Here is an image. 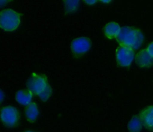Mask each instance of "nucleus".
<instances>
[{
  "instance_id": "obj_1",
  "label": "nucleus",
  "mask_w": 153,
  "mask_h": 132,
  "mask_svg": "<svg viewBox=\"0 0 153 132\" xmlns=\"http://www.w3.org/2000/svg\"><path fill=\"white\" fill-rule=\"evenodd\" d=\"M117 40L122 46H128L131 49L137 50L141 46L144 40L143 33L138 29L128 26L121 28Z\"/></svg>"
},
{
  "instance_id": "obj_2",
  "label": "nucleus",
  "mask_w": 153,
  "mask_h": 132,
  "mask_svg": "<svg viewBox=\"0 0 153 132\" xmlns=\"http://www.w3.org/2000/svg\"><path fill=\"white\" fill-rule=\"evenodd\" d=\"M19 25V15L11 9L2 10L0 15V26L6 31H13Z\"/></svg>"
},
{
  "instance_id": "obj_3",
  "label": "nucleus",
  "mask_w": 153,
  "mask_h": 132,
  "mask_svg": "<svg viewBox=\"0 0 153 132\" xmlns=\"http://www.w3.org/2000/svg\"><path fill=\"white\" fill-rule=\"evenodd\" d=\"M48 86L47 80L43 76L32 74L27 80V87L28 90L34 94H39L46 88Z\"/></svg>"
},
{
  "instance_id": "obj_4",
  "label": "nucleus",
  "mask_w": 153,
  "mask_h": 132,
  "mask_svg": "<svg viewBox=\"0 0 153 132\" xmlns=\"http://www.w3.org/2000/svg\"><path fill=\"white\" fill-rule=\"evenodd\" d=\"M134 58V52L131 48L120 46L117 50V61L122 67H128Z\"/></svg>"
},
{
  "instance_id": "obj_5",
  "label": "nucleus",
  "mask_w": 153,
  "mask_h": 132,
  "mask_svg": "<svg viewBox=\"0 0 153 132\" xmlns=\"http://www.w3.org/2000/svg\"><path fill=\"white\" fill-rule=\"evenodd\" d=\"M1 118L4 125L7 127H14L19 119L17 110L13 106H7L3 107L1 111Z\"/></svg>"
},
{
  "instance_id": "obj_6",
  "label": "nucleus",
  "mask_w": 153,
  "mask_h": 132,
  "mask_svg": "<svg viewBox=\"0 0 153 132\" xmlns=\"http://www.w3.org/2000/svg\"><path fill=\"white\" fill-rule=\"evenodd\" d=\"M91 46V40L88 38L82 37L76 38L72 41V51L76 55H82L89 51Z\"/></svg>"
},
{
  "instance_id": "obj_7",
  "label": "nucleus",
  "mask_w": 153,
  "mask_h": 132,
  "mask_svg": "<svg viewBox=\"0 0 153 132\" xmlns=\"http://www.w3.org/2000/svg\"><path fill=\"white\" fill-rule=\"evenodd\" d=\"M136 63L140 67H150L153 64V57L148 52L147 49L140 51L136 56Z\"/></svg>"
},
{
  "instance_id": "obj_8",
  "label": "nucleus",
  "mask_w": 153,
  "mask_h": 132,
  "mask_svg": "<svg viewBox=\"0 0 153 132\" xmlns=\"http://www.w3.org/2000/svg\"><path fill=\"white\" fill-rule=\"evenodd\" d=\"M142 123L146 128L153 130V106L146 107L140 116Z\"/></svg>"
},
{
  "instance_id": "obj_9",
  "label": "nucleus",
  "mask_w": 153,
  "mask_h": 132,
  "mask_svg": "<svg viewBox=\"0 0 153 132\" xmlns=\"http://www.w3.org/2000/svg\"><path fill=\"white\" fill-rule=\"evenodd\" d=\"M32 99V93L29 90H20L18 91L16 94V100L20 104L27 106L31 104Z\"/></svg>"
},
{
  "instance_id": "obj_10",
  "label": "nucleus",
  "mask_w": 153,
  "mask_h": 132,
  "mask_svg": "<svg viewBox=\"0 0 153 132\" xmlns=\"http://www.w3.org/2000/svg\"><path fill=\"white\" fill-rule=\"evenodd\" d=\"M121 28L120 27L119 24L117 22H109L105 26V33L106 36L108 38H114L116 37L119 34L120 32Z\"/></svg>"
},
{
  "instance_id": "obj_11",
  "label": "nucleus",
  "mask_w": 153,
  "mask_h": 132,
  "mask_svg": "<svg viewBox=\"0 0 153 132\" xmlns=\"http://www.w3.org/2000/svg\"><path fill=\"white\" fill-rule=\"evenodd\" d=\"M38 114V109H37L36 104L34 103L30 104L25 110V116H26L28 121L30 122H34L37 118Z\"/></svg>"
},
{
  "instance_id": "obj_12",
  "label": "nucleus",
  "mask_w": 153,
  "mask_h": 132,
  "mask_svg": "<svg viewBox=\"0 0 153 132\" xmlns=\"http://www.w3.org/2000/svg\"><path fill=\"white\" fill-rule=\"evenodd\" d=\"M142 124L143 123L140 117L135 116L128 122V130L130 132H140L142 129Z\"/></svg>"
},
{
  "instance_id": "obj_13",
  "label": "nucleus",
  "mask_w": 153,
  "mask_h": 132,
  "mask_svg": "<svg viewBox=\"0 0 153 132\" xmlns=\"http://www.w3.org/2000/svg\"><path fill=\"white\" fill-rule=\"evenodd\" d=\"M79 1H65V10L67 13H73L78 9L79 5Z\"/></svg>"
},
{
  "instance_id": "obj_14",
  "label": "nucleus",
  "mask_w": 153,
  "mask_h": 132,
  "mask_svg": "<svg viewBox=\"0 0 153 132\" xmlns=\"http://www.w3.org/2000/svg\"><path fill=\"white\" fill-rule=\"evenodd\" d=\"M51 94H52V88H51L50 86L48 84V86H46V88L39 94V97L43 101H46L48 99L50 98Z\"/></svg>"
},
{
  "instance_id": "obj_15",
  "label": "nucleus",
  "mask_w": 153,
  "mask_h": 132,
  "mask_svg": "<svg viewBox=\"0 0 153 132\" xmlns=\"http://www.w3.org/2000/svg\"><path fill=\"white\" fill-rule=\"evenodd\" d=\"M147 50L148 52H149V54H150V55L153 57V42H152V43L148 46Z\"/></svg>"
},
{
  "instance_id": "obj_16",
  "label": "nucleus",
  "mask_w": 153,
  "mask_h": 132,
  "mask_svg": "<svg viewBox=\"0 0 153 132\" xmlns=\"http://www.w3.org/2000/svg\"><path fill=\"white\" fill-rule=\"evenodd\" d=\"M85 2L88 4H94L97 2V1H85Z\"/></svg>"
},
{
  "instance_id": "obj_17",
  "label": "nucleus",
  "mask_w": 153,
  "mask_h": 132,
  "mask_svg": "<svg viewBox=\"0 0 153 132\" xmlns=\"http://www.w3.org/2000/svg\"><path fill=\"white\" fill-rule=\"evenodd\" d=\"M3 98H4V94H3V92L1 91V101L3 100Z\"/></svg>"
},
{
  "instance_id": "obj_18",
  "label": "nucleus",
  "mask_w": 153,
  "mask_h": 132,
  "mask_svg": "<svg viewBox=\"0 0 153 132\" xmlns=\"http://www.w3.org/2000/svg\"><path fill=\"white\" fill-rule=\"evenodd\" d=\"M102 2H104V3H108V2H110V1H108V2H107V1H102Z\"/></svg>"
},
{
  "instance_id": "obj_19",
  "label": "nucleus",
  "mask_w": 153,
  "mask_h": 132,
  "mask_svg": "<svg viewBox=\"0 0 153 132\" xmlns=\"http://www.w3.org/2000/svg\"><path fill=\"white\" fill-rule=\"evenodd\" d=\"M25 132H32V131H30V130H28V131H25Z\"/></svg>"
}]
</instances>
